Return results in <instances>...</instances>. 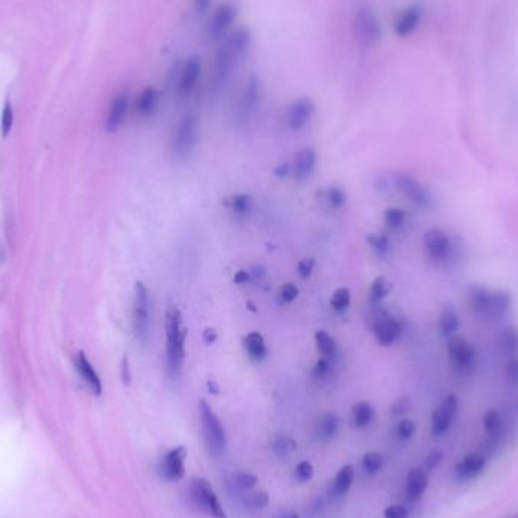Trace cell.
<instances>
[{
  "instance_id": "43",
  "label": "cell",
  "mask_w": 518,
  "mask_h": 518,
  "mask_svg": "<svg viewBox=\"0 0 518 518\" xmlns=\"http://www.w3.org/2000/svg\"><path fill=\"white\" fill-rule=\"evenodd\" d=\"M331 368H332L331 360L320 357V360L316 362V366H314L312 368V375L316 379H325L331 375Z\"/></svg>"
},
{
  "instance_id": "2",
  "label": "cell",
  "mask_w": 518,
  "mask_h": 518,
  "mask_svg": "<svg viewBox=\"0 0 518 518\" xmlns=\"http://www.w3.org/2000/svg\"><path fill=\"white\" fill-rule=\"evenodd\" d=\"M421 246L429 266L436 270H458L465 261L462 238L444 228L427 229L421 238Z\"/></svg>"
},
{
  "instance_id": "29",
  "label": "cell",
  "mask_w": 518,
  "mask_h": 518,
  "mask_svg": "<svg viewBox=\"0 0 518 518\" xmlns=\"http://www.w3.org/2000/svg\"><path fill=\"white\" fill-rule=\"evenodd\" d=\"M316 346L318 353L322 355V357H326V360H337L338 356V344L329 333L326 331H317L316 332Z\"/></svg>"
},
{
  "instance_id": "3",
  "label": "cell",
  "mask_w": 518,
  "mask_h": 518,
  "mask_svg": "<svg viewBox=\"0 0 518 518\" xmlns=\"http://www.w3.org/2000/svg\"><path fill=\"white\" fill-rule=\"evenodd\" d=\"M252 47V32L246 27H239L231 32L220 46L217 47L213 62V85L222 89L229 82L233 71L237 70L243 58Z\"/></svg>"
},
{
  "instance_id": "42",
  "label": "cell",
  "mask_w": 518,
  "mask_h": 518,
  "mask_svg": "<svg viewBox=\"0 0 518 518\" xmlns=\"http://www.w3.org/2000/svg\"><path fill=\"white\" fill-rule=\"evenodd\" d=\"M298 297V288L294 285V283H283V285L279 288V301L281 303H291L294 302Z\"/></svg>"
},
{
  "instance_id": "22",
  "label": "cell",
  "mask_w": 518,
  "mask_h": 518,
  "mask_svg": "<svg viewBox=\"0 0 518 518\" xmlns=\"http://www.w3.org/2000/svg\"><path fill=\"white\" fill-rule=\"evenodd\" d=\"M159 100H161V93L153 85H148L138 94L134 104V109L137 115L140 117H149L153 113L156 111V108L159 105Z\"/></svg>"
},
{
  "instance_id": "52",
  "label": "cell",
  "mask_w": 518,
  "mask_h": 518,
  "mask_svg": "<svg viewBox=\"0 0 518 518\" xmlns=\"http://www.w3.org/2000/svg\"><path fill=\"white\" fill-rule=\"evenodd\" d=\"M129 364H128V357H125L123 360V381H125V384H129Z\"/></svg>"
},
{
  "instance_id": "12",
  "label": "cell",
  "mask_w": 518,
  "mask_h": 518,
  "mask_svg": "<svg viewBox=\"0 0 518 518\" xmlns=\"http://www.w3.org/2000/svg\"><path fill=\"white\" fill-rule=\"evenodd\" d=\"M371 329H373L376 341L385 347L396 344L405 335V325L402 320L384 311L379 312L373 318Z\"/></svg>"
},
{
  "instance_id": "23",
  "label": "cell",
  "mask_w": 518,
  "mask_h": 518,
  "mask_svg": "<svg viewBox=\"0 0 518 518\" xmlns=\"http://www.w3.org/2000/svg\"><path fill=\"white\" fill-rule=\"evenodd\" d=\"M340 426L341 421L338 419V415L333 412H326L317 420L314 434H316V438L318 441L329 443L340 432Z\"/></svg>"
},
{
  "instance_id": "48",
  "label": "cell",
  "mask_w": 518,
  "mask_h": 518,
  "mask_svg": "<svg viewBox=\"0 0 518 518\" xmlns=\"http://www.w3.org/2000/svg\"><path fill=\"white\" fill-rule=\"evenodd\" d=\"M211 2H213V0H193V8L196 14H199V16L208 14L211 10Z\"/></svg>"
},
{
  "instance_id": "36",
  "label": "cell",
  "mask_w": 518,
  "mask_h": 518,
  "mask_svg": "<svg viewBox=\"0 0 518 518\" xmlns=\"http://www.w3.org/2000/svg\"><path fill=\"white\" fill-rule=\"evenodd\" d=\"M384 467V456L377 451H368L362 456L361 459V469L364 473L367 474H375L377 471H381Z\"/></svg>"
},
{
  "instance_id": "14",
  "label": "cell",
  "mask_w": 518,
  "mask_h": 518,
  "mask_svg": "<svg viewBox=\"0 0 518 518\" xmlns=\"http://www.w3.org/2000/svg\"><path fill=\"white\" fill-rule=\"evenodd\" d=\"M259 100L261 82L257 76L252 75L246 79L237 104V121L239 125H247L253 119V115L257 114Z\"/></svg>"
},
{
  "instance_id": "6",
  "label": "cell",
  "mask_w": 518,
  "mask_h": 518,
  "mask_svg": "<svg viewBox=\"0 0 518 518\" xmlns=\"http://www.w3.org/2000/svg\"><path fill=\"white\" fill-rule=\"evenodd\" d=\"M199 411H200L203 440H205L208 451L213 456H220L222 454H224L226 446H228L223 423L217 417V414L213 411V408L207 403V400H200Z\"/></svg>"
},
{
  "instance_id": "5",
  "label": "cell",
  "mask_w": 518,
  "mask_h": 518,
  "mask_svg": "<svg viewBox=\"0 0 518 518\" xmlns=\"http://www.w3.org/2000/svg\"><path fill=\"white\" fill-rule=\"evenodd\" d=\"M352 34L361 47H376L382 41L384 31L381 20L370 5H360L352 17Z\"/></svg>"
},
{
  "instance_id": "1",
  "label": "cell",
  "mask_w": 518,
  "mask_h": 518,
  "mask_svg": "<svg viewBox=\"0 0 518 518\" xmlns=\"http://www.w3.org/2000/svg\"><path fill=\"white\" fill-rule=\"evenodd\" d=\"M461 297L465 311L479 325L494 327L514 318V298L506 290L471 283Z\"/></svg>"
},
{
  "instance_id": "46",
  "label": "cell",
  "mask_w": 518,
  "mask_h": 518,
  "mask_svg": "<svg viewBox=\"0 0 518 518\" xmlns=\"http://www.w3.org/2000/svg\"><path fill=\"white\" fill-rule=\"evenodd\" d=\"M314 268H316V259L314 258H305L297 264V272L298 274H301V277H303V279H306V277H309L312 274Z\"/></svg>"
},
{
  "instance_id": "30",
  "label": "cell",
  "mask_w": 518,
  "mask_h": 518,
  "mask_svg": "<svg viewBox=\"0 0 518 518\" xmlns=\"http://www.w3.org/2000/svg\"><path fill=\"white\" fill-rule=\"evenodd\" d=\"M272 450L277 458L285 459L297 450V443L293 436L285 434H276L272 438Z\"/></svg>"
},
{
  "instance_id": "21",
  "label": "cell",
  "mask_w": 518,
  "mask_h": 518,
  "mask_svg": "<svg viewBox=\"0 0 518 518\" xmlns=\"http://www.w3.org/2000/svg\"><path fill=\"white\" fill-rule=\"evenodd\" d=\"M429 486V476L427 471L421 469H412L408 473L406 484H405V495L410 503H419L423 495H425Z\"/></svg>"
},
{
  "instance_id": "33",
  "label": "cell",
  "mask_w": 518,
  "mask_h": 518,
  "mask_svg": "<svg viewBox=\"0 0 518 518\" xmlns=\"http://www.w3.org/2000/svg\"><path fill=\"white\" fill-rule=\"evenodd\" d=\"M224 207L235 215H247L253 208V200L249 194H235L224 200Z\"/></svg>"
},
{
  "instance_id": "47",
  "label": "cell",
  "mask_w": 518,
  "mask_h": 518,
  "mask_svg": "<svg viewBox=\"0 0 518 518\" xmlns=\"http://www.w3.org/2000/svg\"><path fill=\"white\" fill-rule=\"evenodd\" d=\"M441 461H443V454H441V451H438V450L430 451V454H429L427 458H426V461H425L426 470L430 471V470L436 469V467L441 464Z\"/></svg>"
},
{
  "instance_id": "11",
  "label": "cell",
  "mask_w": 518,
  "mask_h": 518,
  "mask_svg": "<svg viewBox=\"0 0 518 518\" xmlns=\"http://www.w3.org/2000/svg\"><path fill=\"white\" fill-rule=\"evenodd\" d=\"M461 402L456 394L450 392L441 399V402L436 405L432 415H430V432L434 436H441L454 426L458 417Z\"/></svg>"
},
{
  "instance_id": "51",
  "label": "cell",
  "mask_w": 518,
  "mask_h": 518,
  "mask_svg": "<svg viewBox=\"0 0 518 518\" xmlns=\"http://www.w3.org/2000/svg\"><path fill=\"white\" fill-rule=\"evenodd\" d=\"M203 337H205V341L208 344H211V342H214L217 340V333L214 329H207L205 333H203Z\"/></svg>"
},
{
  "instance_id": "26",
  "label": "cell",
  "mask_w": 518,
  "mask_h": 518,
  "mask_svg": "<svg viewBox=\"0 0 518 518\" xmlns=\"http://www.w3.org/2000/svg\"><path fill=\"white\" fill-rule=\"evenodd\" d=\"M76 367L79 375L85 381V384L90 386V390L96 394V396H100L102 394V381L97 375V371L94 370L93 364L89 361V357L85 356L84 352L79 353L78 361H76Z\"/></svg>"
},
{
  "instance_id": "55",
  "label": "cell",
  "mask_w": 518,
  "mask_h": 518,
  "mask_svg": "<svg viewBox=\"0 0 518 518\" xmlns=\"http://www.w3.org/2000/svg\"><path fill=\"white\" fill-rule=\"evenodd\" d=\"M506 518H518V509L515 510V513H513V514H510L509 517H506Z\"/></svg>"
},
{
  "instance_id": "20",
  "label": "cell",
  "mask_w": 518,
  "mask_h": 518,
  "mask_svg": "<svg viewBox=\"0 0 518 518\" xmlns=\"http://www.w3.org/2000/svg\"><path fill=\"white\" fill-rule=\"evenodd\" d=\"M488 459L480 451H471V454L465 455L461 461L456 464V478L459 480H473L479 478L486 469Z\"/></svg>"
},
{
  "instance_id": "40",
  "label": "cell",
  "mask_w": 518,
  "mask_h": 518,
  "mask_svg": "<svg viewBox=\"0 0 518 518\" xmlns=\"http://www.w3.org/2000/svg\"><path fill=\"white\" fill-rule=\"evenodd\" d=\"M270 497L266 491H258L247 494L244 499V505L250 509H262L268 505Z\"/></svg>"
},
{
  "instance_id": "17",
  "label": "cell",
  "mask_w": 518,
  "mask_h": 518,
  "mask_svg": "<svg viewBox=\"0 0 518 518\" xmlns=\"http://www.w3.org/2000/svg\"><path fill=\"white\" fill-rule=\"evenodd\" d=\"M316 113V104L311 97H298L287 109V125L293 130L303 129Z\"/></svg>"
},
{
  "instance_id": "28",
  "label": "cell",
  "mask_w": 518,
  "mask_h": 518,
  "mask_svg": "<svg viewBox=\"0 0 518 518\" xmlns=\"http://www.w3.org/2000/svg\"><path fill=\"white\" fill-rule=\"evenodd\" d=\"M376 417L375 408L368 402H360L353 406L352 410V421L355 427L357 429H364L368 427L371 423H373Z\"/></svg>"
},
{
  "instance_id": "37",
  "label": "cell",
  "mask_w": 518,
  "mask_h": 518,
  "mask_svg": "<svg viewBox=\"0 0 518 518\" xmlns=\"http://www.w3.org/2000/svg\"><path fill=\"white\" fill-rule=\"evenodd\" d=\"M350 302H352V294H350V290L346 287H341L338 290H335V293L332 294L331 298V306L333 311L337 312H344L349 309Z\"/></svg>"
},
{
  "instance_id": "27",
  "label": "cell",
  "mask_w": 518,
  "mask_h": 518,
  "mask_svg": "<svg viewBox=\"0 0 518 518\" xmlns=\"http://www.w3.org/2000/svg\"><path fill=\"white\" fill-rule=\"evenodd\" d=\"M244 349L252 361L261 362L268 356V349L264 337L259 332H250L244 337Z\"/></svg>"
},
{
  "instance_id": "8",
  "label": "cell",
  "mask_w": 518,
  "mask_h": 518,
  "mask_svg": "<svg viewBox=\"0 0 518 518\" xmlns=\"http://www.w3.org/2000/svg\"><path fill=\"white\" fill-rule=\"evenodd\" d=\"M199 140V119L194 114H188L182 119L172 140V155L176 161H185L194 150Z\"/></svg>"
},
{
  "instance_id": "10",
  "label": "cell",
  "mask_w": 518,
  "mask_h": 518,
  "mask_svg": "<svg viewBox=\"0 0 518 518\" xmlns=\"http://www.w3.org/2000/svg\"><path fill=\"white\" fill-rule=\"evenodd\" d=\"M189 497L194 505L203 513L214 518H226V510L223 509L220 500L207 479H194L189 484Z\"/></svg>"
},
{
  "instance_id": "25",
  "label": "cell",
  "mask_w": 518,
  "mask_h": 518,
  "mask_svg": "<svg viewBox=\"0 0 518 518\" xmlns=\"http://www.w3.org/2000/svg\"><path fill=\"white\" fill-rule=\"evenodd\" d=\"M355 480V469L353 465H344L341 467L340 471L337 473V476H335L333 482L331 485V490H329V494L332 499H341L344 497V495L349 493L350 486H352Z\"/></svg>"
},
{
  "instance_id": "31",
  "label": "cell",
  "mask_w": 518,
  "mask_h": 518,
  "mask_svg": "<svg viewBox=\"0 0 518 518\" xmlns=\"http://www.w3.org/2000/svg\"><path fill=\"white\" fill-rule=\"evenodd\" d=\"M391 290H392V283L386 279V277L377 276L376 279L371 282V287H370V293H368L370 303L373 306L382 303L386 298V296L391 293Z\"/></svg>"
},
{
  "instance_id": "41",
  "label": "cell",
  "mask_w": 518,
  "mask_h": 518,
  "mask_svg": "<svg viewBox=\"0 0 518 518\" xmlns=\"http://www.w3.org/2000/svg\"><path fill=\"white\" fill-rule=\"evenodd\" d=\"M314 476V465L309 461H302L296 465L294 478L297 482H308Z\"/></svg>"
},
{
  "instance_id": "44",
  "label": "cell",
  "mask_w": 518,
  "mask_h": 518,
  "mask_svg": "<svg viewBox=\"0 0 518 518\" xmlns=\"http://www.w3.org/2000/svg\"><path fill=\"white\" fill-rule=\"evenodd\" d=\"M12 123H14V111L10 102H6L2 111V135L8 137L12 129Z\"/></svg>"
},
{
  "instance_id": "9",
  "label": "cell",
  "mask_w": 518,
  "mask_h": 518,
  "mask_svg": "<svg viewBox=\"0 0 518 518\" xmlns=\"http://www.w3.org/2000/svg\"><path fill=\"white\" fill-rule=\"evenodd\" d=\"M132 327L137 341L145 344L150 335V298L148 288L140 281L135 283L134 290Z\"/></svg>"
},
{
  "instance_id": "4",
  "label": "cell",
  "mask_w": 518,
  "mask_h": 518,
  "mask_svg": "<svg viewBox=\"0 0 518 518\" xmlns=\"http://www.w3.org/2000/svg\"><path fill=\"white\" fill-rule=\"evenodd\" d=\"M165 371L170 381L176 382L182 375L185 362L187 327L184 317L176 305L169 303L165 309Z\"/></svg>"
},
{
  "instance_id": "24",
  "label": "cell",
  "mask_w": 518,
  "mask_h": 518,
  "mask_svg": "<svg viewBox=\"0 0 518 518\" xmlns=\"http://www.w3.org/2000/svg\"><path fill=\"white\" fill-rule=\"evenodd\" d=\"M317 165V152L311 148L298 150L294 159V176L297 180L308 179Z\"/></svg>"
},
{
  "instance_id": "50",
  "label": "cell",
  "mask_w": 518,
  "mask_h": 518,
  "mask_svg": "<svg viewBox=\"0 0 518 518\" xmlns=\"http://www.w3.org/2000/svg\"><path fill=\"white\" fill-rule=\"evenodd\" d=\"M408 410H410V405H408V402L405 399L399 400V402L392 406V414L394 415H402L405 412H408Z\"/></svg>"
},
{
  "instance_id": "53",
  "label": "cell",
  "mask_w": 518,
  "mask_h": 518,
  "mask_svg": "<svg viewBox=\"0 0 518 518\" xmlns=\"http://www.w3.org/2000/svg\"><path fill=\"white\" fill-rule=\"evenodd\" d=\"M288 170H290V165L287 163H283V164H281L279 167H277V169L274 170V173L277 174V176H285V174H288Z\"/></svg>"
},
{
  "instance_id": "18",
  "label": "cell",
  "mask_w": 518,
  "mask_h": 518,
  "mask_svg": "<svg viewBox=\"0 0 518 518\" xmlns=\"http://www.w3.org/2000/svg\"><path fill=\"white\" fill-rule=\"evenodd\" d=\"M129 94L126 91H119L109 102L106 117H105V129L108 132H115L121 128L126 120L129 111Z\"/></svg>"
},
{
  "instance_id": "34",
  "label": "cell",
  "mask_w": 518,
  "mask_h": 518,
  "mask_svg": "<svg viewBox=\"0 0 518 518\" xmlns=\"http://www.w3.org/2000/svg\"><path fill=\"white\" fill-rule=\"evenodd\" d=\"M231 484L239 493H249L258 484V478L250 471H237L232 474Z\"/></svg>"
},
{
  "instance_id": "7",
  "label": "cell",
  "mask_w": 518,
  "mask_h": 518,
  "mask_svg": "<svg viewBox=\"0 0 518 518\" xmlns=\"http://www.w3.org/2000/svg\"><path fill=\"white\" fill-rule=\"evenodd\" d=\"M392 185L411 205L420 211H430L434 208L435 200L432 191L421 180L411 176V174H392Z\"/></svg>"
},
{
  "instance_id": "19",
  "label": "cell",
  "mask_w": 518,
  "mask_h": 518,
  "mask_svg": "<svg viewBox=\"0 0 518 518\" xmlns=\"http://www.w3.org/2000/svg\"><path fill=\"white\" fill-rule=\"evenodd\" d=\"M423 20V8L420 5H410L399 12L394 21V34L399 38H410L417 31Z\"/></svg>"
},
{
  "instance_id": "13",
  "label": "cell",
  "mask_w": 518,
  "mask_h": 518,
  "mask_svg": "<svg viewBox=\"0 0 518 518\" xmlns=\"http://www.w3.org/2000/svg\"><path fill=\"white\" fill-rule=\"evenodd\" d=\"M238 11L232 3H223L211 14L207 25V35L211 41H223L232 32Z\"/></svg>"
},
{
  "instance_id": "45",
  "label": "cell",
  "mask_w": 518,
  "mask_h": 518,
  "mask_svg": "<svg viewBox=\"0 0 518 518\" xmlns=\"http://www.w3.org/2000/svg\"><path fill=\"white\" fill-rule=\"evenodd\" d=\"M385 518H408L410 517V510H408L403 505H390L384 510Z\"/></svg>"
},
{
  "instance_id": "15",
  "label": "cell",
  "mask_w": 518,
  "mask_h": 518,
  "mask_svg": "<svg viewBox=\"0 0 518 518\" xmlns=\"http://www.w3.org/2000/svg\"><path fill=\"white\" fill-rule=\"evenodd\" d=\"M202 71H203V64L200 56L193 55L185 60V62L182 64V67L179 70L178 75V82H176V89L178 94L180 97H189L193 96L194 91L199 86L200 78H202Z\"/></svg>"
},
{
  "instance_id": "32",
  "label": "cell",
  "mask_w": 518,
  "mask_h": 518,
  "mask_svg": "<svg viewBox=\"0 0 518 518\" xmlns=\"http://www.w3.org/2000/svg\"><path fill=\"white\" fill-rule=\"evenodd\" d=\"M408 213L403 208H388L385 209L384 213V222L386 224V228L392 232H399L403 231L405 226L408 224Z\"/></svg>"
},
{
  "instance_id": "54",
  "label": "cell",
  "mask_w": 518,
  "mask_h": 518,
  "mask_svg": "<svg viewBox=\"0 0 518 518\" xmlns=\"http://www.w3.org/2000/svg\"><path fill=\"white\" fill-rule=\"evenodd\" d=\"M283 518H298V515L294 514V513H290V514H287Z\"/></svg>"
},
{
  "instance_id": "49",
  "label": "cell",
  "mask_w": 518,
  "mask_h": 518,
  "mask_svg": "<svg viewBox=\"0 0 518 518\" xmlns=\"http://www.w3.org/2000/svg\"><path fill=\"white\" fill-rule=\"evenodd\" d=\"M250 279V272H247V270H239V272L235 273V276H233V282L238 283V285H243V283H247Z\"/></svg>"
},
{
  "instance_id": "38",
  "label": "cell",
  "mask_w": 518,
  "mask_h": 518,
  "mask_svg": "<svg viewBox=\"0 0 518 518\" xmlns=\"http://www.w3.org/2000/svg\"><path fill=\"white\" fill-rule=\"evenodd\" d=\"M325 199L327 202V205H329V208L332 209H340L346 205V200H347V194L344 189H342L341 187H329L327 188V191L325 194Z\"/></svg>"
},
{
  "instance_id": "39",
  "label": "cell",
  "mask_w": 518,
  "mask_h": 518,
  "mask_svg": "<svg viewBox=\"0 0 518 518\" xmlns=\"http://www.w3.org/2000/svg\"><path fill=\"white\" fill-rule=\"evenodd\" d=\"M415 430H417V425H415V421H412L411 419H402L397 423L396 427H394V434H396L399 440L408 441L414 436Z\"/></svg>"
},
{
  "instance_id": "56",
  "label": "cell",
  "mask_w": 518,
  "mask_h": 518,
  "mask_svg": "<svg viewBox=\"0 0 518 518\" xmlns=\"http://www.w3.org/2000/svg\"><path fill=\"white\" fill-rule=\"evenodd\" d=\"M0 258H3V255H2V249H0Z\"/></svg>"
},
{
  "instance_id": "35",
  "label": "cell",
  "mask_w": 518,
  "mask_h": 518,
  "mask_svg": "<svg viewBox=\"0 0 518 518\" xmlns=\"http://www.w3.org/2000/svg\"><path fill=\"white\" fill-rule=\"evenodd\" d=\"M367 242L379 258L388 257L391 252V239L386 233H370Z\"/></svg>"
},
{
  "instance_id": "16",
  "label": "cell",
  "mask_w": 518,
  "mask_h": 518,
  "mask_svg": "<svg viewBox=\"0 0 518 518\" xmlns=\"http://www.w3.org/2000/svg\"><path fill=\"white\" fill-rule=\"evenodd\" d=\"M185 447H174L167 451L159 464V474L167 482H178L185 476Z\"/></svg>"
}]
</instances>
